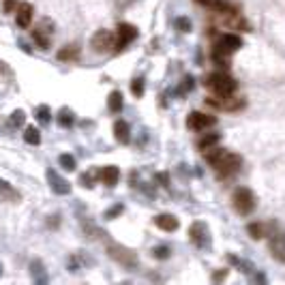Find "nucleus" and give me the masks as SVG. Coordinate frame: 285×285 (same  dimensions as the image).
Segmentation results:
<instances>
[{
  "mask_svg": "<svg viewBox=\"0 0 285 285\" xmlns=\"http://www.w3.org/2000/svg\"><path fill=\"white\" fill-rule=\"evenodd\" d=\"M268 244H270V251L274 255V260L285 262V232L279 225H274L272 232H268Z\"/></svg>",
  "mask_w": 285,
  "mask_h": 285,
  "instance_id": "nucleus-3",
  "label": "nucleus"
},
{
  "mask_svg": "<svg viewBox=\"0 0 285 285\" xmlns=\"http://www.w3.org/2000/svg\"><path fill=\"white\" fill-rule=\"evenodd\" d=\"M15 20H17V26H20V28H28V24L32 22V5H28V3L17 5Z\"/></svg>",
  "mask_w": 285,
  "mask_h": 285,
  "instance_id": "nucleus-10",
  "label": "nucleus"
},
{
  "mask_svg": "<svg viewBox=\"0 0 285 285\" xmlns=\"http://www.w3.org/2000/svg\"><path fill=\"white\" fill-rule=\"evenodd\" d=\"M131 90H133V94H135V97H141V94H144V80L137 78L135 82L131 84Z\"/></svg>",
  "mask_w": 285,
  "mask_h": 285,
  "instance_id": "nucleus-26",
  "label": "nucleus"
},
{
  "mask_svg": "<svg viewBox=\"0 0 285 285\" xmlns=\"http://www.w3.org/2000/svg\"><path fill=\"white\" fill-rule=\"evenodd\" d=\"M217 141H219V135H217V133L204 135L202 139H199V150H210L212 146H217Z\"/></svg>",
  "mask_w": 285,
  "mask_h": 285,
  "instance_id": "nucleus-18",
  "label": "nucleus"
},
{
  "mask_svg": "<svg viewBox=\"0 0 285 285\" xmlns=\"http://www.w3.org/2000/svg\"><path fill=\"white\" fill-rule=\"evenodd\" d=\"M103 183H105L108 187H114L118 183V176H120V172H118V167H114V165H108V167H103L101 172L97 174Z\"/></svg>",
  "mask_w": 285,
  "mask_h": 285,
  "instance_id": "nucleus-14",
  "label": "nucleus"
},
{
  "mask_svg": "<svg viewBox=\"0 0 285 285\" xmlns=\"http://www.w3.org/2000/svg\"><path fill=\"white\" fill-rule=\"evenodd\" d=\"M217 122L215 116H208V114H202V112H191L187 118V127L191 131H204L208 127H212Z\"/></svg>",
  "mask_w": 285,
  "mask_h": 285,
  "instance_id": "nucleus-5",
  "label": "nucleus"
},
{
  "mask_svg": "<svg viewBox=\"0 0 285 285\" xmlns=\"http://www.w3.org/2000/svg\"><path fill=\"white\" fill-rule=\"evenodd\" d=\"M206 86L215 94H219V97H230V94L236 90V82L227 73H212L210 78L206 80Z\"/></svg>",
  "mask_w": 285,
  "mask_h": 285,
  "instance_id": "nucleus-2",
  "label": "nucleus"
},
{
  "mask_svg": "<svg viewBox=\"0 0 285 285\" xmlns=\"http://www.w3.org/2000/svg\"><path fill=\"white\" fill-rule=\"evenodd\" d=\"M197 3H202V5H206V7H210V5L215 3V0H197Z\"/></svg>",
  "mask_w": 285,
  "mask_h": 285,
  "instance_id": "nucleus-33",
  "label": "nucleus"
},
{
  "mask_svg": "<svg viewBox=\"0 0 285 285\" xmlns=\"http://www.w3.org/2000/svg\"><path fill=\"white\" fill-rule=\"evenodd\" d=\"M114 133H116V139L120 144H127L129 137H131V131H129V125L125 120H118L116 125H114Z\"/></svg>",
  "mask_w": 285,
  "mask_h": 285,
  "instance_id": "nucleus-16",
  "label": "nucleus"
},
{
  "mask_svg": "<svg viewBox=\"0 0 285 285\" xmlns=\"http://www.w3.org/2000/svg\"><path fill=\"white\" fill-rule=\"evenodd\" d=\"M24 118H26V114H24L22 110H15L13 116H11V125H13V127H22V125H24Z\"/></svg>",
  "mask_w": 285,
  "mask_h": 285,
  "instance_id": "nucleus-25",
  "label": "nucleus"
},
{
  "mask_svg": "<svg viewBox=\"0 0 285 285\" xmlns=\"http://www.w3.org/2000/svg\"><path fill=\"white\" fill-rule=\"evenodd\" d=\"M155 223L159 230H163V232H176L180 225L174 215H159V217H155Z\"/></svg>",
  "mask_w": 285,
  "mask_h": 285,
  "instance_id": "nucleus-11",
  "label": "nucleus"
},
{
  "mask_svg": "<svg viewBox=\"0 0 285 285\" xmlns=\"http://www.w3.org/2000/svg\"><path fill=\"white\" fill-rule=\"evenodd\" d=\"M135 37H137L135 26H131V24H120L118 30H116V43H114V47L122 50V47L129 45L133 39H135Z\"/></svg>",
  "mask_w": 285,
  "mask_h": 285,
  "instance_id": "nucleus-7",
  "label": "nucleus"
},
{
  "mask_svg": "<svg viewBox=\"0 0 285 285\" xmlns=\"http://www.w3.org/2000/svg\"><path fill=\"white\" fill-rule=\"evenodd\" d=\"M176 26H178V28H183L185 32H189V30H191V22H189L187 17H180V20L176 22Z\"/></svg>",
  "mask_w": 285,
  "mask_h": 285,
  "instance_id": "nucleus-30",
  "label": "nucleus"
},
{
  "mask_svg": "<svg viewBox=\"0 0 285 285\" xmlns=\"http://www.w3.org/2000/svg\"><path fill=\"white\" fill-rule=\"evenodd\" d=\"M110 255L114 260H118L120 264H125V266H135L137 264L135 251H129V249H125V246H120V244H110Z\"/></svg>",
  "mask_w": 285,
  "mask_h": 285,
  "instance_id": "nucleus-6",
  "label": "nucleus"
},
{
  "mask_svg": "<svg viewBox=\"0 0 285 285\" xmlns=\"http://www.w3.org/2000/svg\"><path fill=\"white\" fill-rule=\"evenodd\" d=\"M11 11H17V3L15 0H5V13H11Z\"/></svg>",
  "mask_w": 285,
  "mask_h": 285,
  "instance_id": "nucleus-31",
  "label": "nucleus"
},
{
  "mask_svg": "<svg viewBox=\"0 0 285 285\" xmlns=\"http://www.w3.org/2000/svg\"><path fill=\"white\" fill-rule=\"evenodd\" d=\"M75 56H78V47H75V45H69L66 50H60L58 52V58L60 60H73Z\"/></svg>",
  "mask_w": 285,
  "mask_h": 285,
  "instance_id": "nucleus-22",
  "label": "nucleus"
},
{
  "mask_svg": "<svg viewBox=\"0 0 285 285\" xmlns=\"http://www.w3.org/2000/svg\"><path fill=\"white\" fill-rule=\"evenodd\" d=\"M167 255H169V249H167V246H157V249H155V258H159V260L167 258Z\"/></svg>",
  "mask_w": 285,
  "mask_h": 285,
  "instance_id": "nucleus-29",
  "label": "nucleus"
},
{
  "mask_svg": "<svg viewBox=\"0 0 285 285\" xmlns=\"http://www.w3.org/2000/svg\"><path fill=\"white\" fill-rule=\"evenodd\" d=\"M206 161L215 167V172H219L221 176H232L238 172L240 167V157L234 153H227L223 148H210V153H206Z\"/></svg>",
  "mask_w": 285,
  "mask_h": 285,
  "instance_id": "nucleus-1",
  "label": "nucleus"
},
{
  "mask_svg": "<svg viewBox=\"0 0 285 285\" xmlns=\"http://www.w3.org/2000/svg\"><path fill=\"white\" fill-rule=\"evenodd\" d=\"M37 118H39V122H50V108L41 105L39 110H37Z\"/></svg>",
  "mask_w": 285,
  "mask_h": 285,
  "instance_id": "nucleus-27",
  "label": "nucleus"
},
{
  "mask_svg": "<svg viewBox=\"0 0 285 285\" xmlns=\"http://www.w3.org/2000/svg\"><path fill=\"white\" fill-rule=\"evenodd\" d=\"M122 212V206H116V208H110V210L105 212V219H112V217H116Z\"/></svg>",
  "mask_w": 285,
  "mask_h": 285,
  "instance_id": "nucleus-32",
  "label": "nucleus"
},
{
  "mask_svg": "<svg viewBox=\"0 0 285 285\" xmlns=\"http://www.w3.org/2000/svg\"><path fill=\"white\" fill-rule=\"evenodd\" d=\"M191 240L197 246H206L208 244V232H206V225L204 223H193L191 225Z\"/></svg>",
  "mask_w": 285,
  "mask_h": 285,
  "instance_id": "nucleus-12",
  "label": "nucleus"
},
{
  "mask_svg": "<svg viewBox=\"0 0 285 285\" xmlns=\"http://www.w3.org/2000/svg\"><path fill=\"white\" fill-rule=\"evenodd\" d=\"M234 208L240 215H251L255 210V195L249 191V189H238L234 193Z\"/></svg>",
  "mask_w": 285,
  "mask_h": 285,
  "instance_id": "nucleus-4",
  "label": "nucleus"
},
{
  "mask_svg": "<svg viewBox=\"0 0 285 285\" xmlns=\"http://www.w3.org/2000/svg\"><path fill=\"white\" fill-rule=\"evenodd\" d=\"M47 180H50V187H52L54 193H58V195H69L71 193V185L66 183L64 178H60L54 169H47Z\"/></svg>",
  "mask_w": 285,
  "mask_h": 285,
  "instance_id": "nucleus-9",
  "label": "nucleus"
},
{
  "mask_svg": "<svg viewBox=\"0 0 285 285\" xmlns=\"http://www.w3.org/2000/svg\"><path fill=\"white\" fill-rule=\"evenodd\" d=\"M32 37H34V41L39 43V47H43V50H47V47H50V39H47V37L43 34L41 28H37V30H32Z\"/></svg>",
  "mask_w": 285,
  "mask_h": 285,
  "instance_id": "nucleus-21",
  "label": "nucleus"
},
{
  "mask_svg": "<svg viewBox=\"0 0 285 285\" xmlns=\"http://www.w3.org/2000/svg\"><path fill=\"white\" fill-rule=\"evenodd\" d=\"M24 139L28 141V144H32V146L41 144V135H39V129H37V127H28V129H26V133H24Z\"/></svg>",
  "mask_w": 285,
  "mask_h": 285,
  "instance_id": "nucleus-17",
  "label": "nucleus"
},
{
  "mask_svg": "<svg viewBox=\"0 0 285 285\" xmlns=\"http://www.w3.org/2000/svg\"><path fill=\"white\" fill-rule=\"evenodd\" d=\"M32 274H34V279L37 281H45V277H41V262H32Z\"/></svg>",
  "mask_w": 285,
  "mask_h": 285,
  "instance_id": "nucleus-28",
  "label": "nucleus"
},
{
  "mask_svg": "<svg viewBox=\"0 0 285 285\" xmlns=\"http://www.w3.org/2000/svg\"><path fill=\"white\" fill-rule=\"evenodd\" d=\"M110 110L112 112H120L122 110V94L118 92V90H114L112 94H110Z\"/></svg>",
  "mask_w": 285,
  "mask_h": 285,
  "instance_id": "nucleus-19",
  "label": "nucleus"
},
{
  "mask_svg": "<svg viewBox=\"0 0 285 285\" xmlns=\"http://www.w3.org/2000/svg\"><path fill=\"white\" fill-rule=\"evenodd\" d=\"M58 122H60L62 127H71V125H73V114H71V110H60Z\"/></svg>",
  "mask_w": 285,
  "mask_h": 285,
  "instance_id": "nucleus-23",
  "label": "nucleus"
},
{
  "mask_svg": "<svg viewBox=\"0 0 285 285\" xmlns=\"http://www.w3.org/2000/svg\"><path fill=\"white\" fill-rule=\"evenodd\" d=\"M114 43H116V39H114V34L110 30H99L97 34L92 37V47L94 52H110Z\"/></svg>",
  "mask_w": 285,
  "mask_h": 285,
  "instance_id": "nucleus-8",
  "label": "nucleus"
},
{
  "mask_svg": "<svg viewBox=\"0 0 285 285\" xmlns=\"http://www.w3.org/2000/svg\"><path fill=\"white\" fill-rule=\"evenodd\" d=\"M246 232H249L255 240H260V238H264V236H266V227L262 223H251L249 227H246Z\"/></svg>",
  "mask_w": 285,
  "mask_h": 285,
  "instance_id": "nucleus-20",
  "label": "nucleus"
},
{
  "mask_svg": "<svg viewBox=\"0 0 285 285\" xmlns=\"http://www.w3.org/2000/svg\"><path fill=\"white\" fill-rule=\"evenodd\" d=\"M60 165L64 167V169H69V172H73V169H75V159L71 157V155H60Z\"/></svg>",
  "mask_w": 285,
  "mask_h": 285,
  "instance_id": "nucleus-24",
  "label": "nucleus"
},
{
  "mask_svg": "<svg viewBox=\"0 0 285 285\" xmlns=\"http://www.w3.org/2000/svg\"><path fill=\"white\" fill-rule=\"evenodd\" d=\"M219 45H223L225 50L232 54V52H236V50H238V47L242 45V39H240V37H236V34H223L221 41H219Z\"/></svg>",
  "mask_w": 285,
  "mask_h": 285,
  "instance_id": "nucleus-15",
  "label": "nucleus"
},
{
  "mask_svg": "<svg viewBox=\"0 0 285 285\" xmlns=\"http://www.w3.org/2000/svg\"><path fill=\"white\" fill-rule=\"evenodd\" d=\"M0 199H5V202H20L22 195L17 193L9 183H5V180L0 178Z\"/></svg>",
  "mask_w": 285,
  "mask_h": 285,
  "instance_id": "nucleus-13",
  "label": "nucleus"
}]
</instances>
